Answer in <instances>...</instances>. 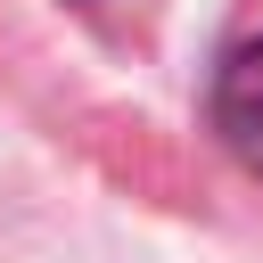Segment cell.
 I'll return each mask as SVG.
<instances>
[{"label":"cell","mask_w":263,"mask_h":263,"mask_svg":"<svg viewBox=\"0 0 263 263\" xmlns=\"http://www.w3.org/2000/svg\"><path fill=\"white\" fill-rule=\"evenodd\" d=\"M214 132L238 148V164L263 173V33H247L214 74Z\"/></svg>","instance_id":"cell-1"}]
</instances>
